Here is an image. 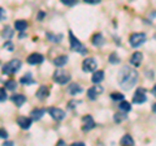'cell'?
I'll return each mask as SVG.
<instances>
[{
  "label": "cell",
  "mask_w": 156,
  "mask_h": 146,
  "mask_svg": "<svg viewBox=\"0 0 156 146\" xmlns=\"http://www.w3.org/2000/svg\"><path fill=\"white\" fill-rule=\"evenodd\" d=\"M138 81V72L130 67H122L119 72V84L121 89L130 90Z\"/></svg>",
  "instance_id": "1"
},
{
  "label": "cell",
  "mask_w": 156,
  "mask_h": 146,
  "mask_svg": "<svg viewBox=\"0 0 156 146\" xmlns=\"http://www.w3.org/2000/svg\"><path fill=\"white\" fill-rule=\"evenodd\" d=\"M70 78H72L70 73H69V72H66V71L57 69L55 73H53V81L57 82V84H60V85H65V84H68V82L70 81Z\"/></svg>",
  "instance_id": "2"
},
{
  "label": "cell",
  "mask_w": 156,
  "mask_h": 146,
  "mask_svg": "<svg viewBox=\"0 0 156 146\" xmlns=\"http://www.w3.org/2000/svg\"><path fill=\"white\" fill-rule=\"evenodd\" d=\"M20 68H21V61L17 59H13L11 61H8L5 65H3V73L4 75H13Z\"/></svg>",
  "instance_id": "3"
},
{
  "label": "cell",
  "mask_w": 156,
  "mask_h": 146,
  "mask_svg": "<svg viewBox=\"0 0 156 146\" xmlns=\"http://www.w3.org/2000/svg\"><path fill=\"white\" fill-rule=\"evenodd\" d=\"M69 39H70V50L74 52H80V53H86V47L74 37V34L69 31Z\"/></svg>",
  "instance_id": "4"
},
{
  "label": "cell",
  "mask_w": 156,
  "mask_h": 146,
  "mask_svg": "<svg viewBox=\"0 0 156 146\" xmlns=\"http://www.w3.org/2000/svg\"><path fill=\"white\" fill-rule=\"evenodd\" d=\"M146 42V34L144 33H134L129 38V43L131 47H139Z\"/></svg>",
  "instance_id": "5"
},
{
  "label": "cell",
  "mask_w": 156,
  "mask_h": 146,
  "mask_svg": "<svg viewBox=\"0 0 156 146\" xmlns=\"http://www.w3.org/2000/svg\"><path fill=\"white\" fill-rule=\"evenodd\" d=\"M81 128H82L83 132H89V130L94 129L95 128V121H94V119H92L90 115L83 116V118H82V125H81Z\"/></svg>",
  "instance_id": "6"
},
{
  "label": "cell",
  "mask_w": 156,
  "mask_h": 146,
  "mask_svg": "<svg viewBox=\"0 0 156 146\" xmlns=\"http://www.w3.org/2000/svg\"><path fill=\"white\" fill-rule=\"evenodd\" d=\"M147 99V95H146V90L143 87H139V89H136V91L134 93V97H133V103L135 104H140L146 102Z\"/></svg>",
  "instance_id": "7"
},
{
  "label": "cell",
  "mask_w": 156,
  "mask_h": 146,
  "mask_svg": "<svg viewBox=\"0 0 156 146\" xmlns=\"http://www.w3.org/2000/svg\"><path fill=\"white\" fill-rule=\"evenodd\" d=\"M101 93H103V87H101L99 84H95V86L90 87L89 91H87V98L91 99V100H94V99H96Z\"/></svg>",
  "instance_id": "8"
},
{
  "label": "cell",
  "mask_w": 156,
  "mask_h": 146,
  "mask_svg": "<svg viewBox=\"0 0 156 146\" xmlns=\"http://www.w3.org/2000/svg\"><path fill=\"white\" fill-rule=\"evenodd\" d=\"M48 112H50L51 118L55 119L56 121H61L65 118V112L61 108H57V107H50V108H48Z\"/></svg>",
  "instance_id": "9"
},
{
  "label": "cell",
  "mask_w": 156,
  "mask_h": 146,
  "mask_svg": "<svg viewBox=\"0 0 156 146\" xmlns=\"http://www.w3.org/2000/svg\"><path fill=\"white\" fill-rule=\"evenodd\" d=\"M82 69L83 72H92L96 69V60L94 57H87L82 63Z\"/></svg>",
  "instance_id": "10"
},
{
  "label": "cell",
  "mask_w": 156,
  "mask_h": 146,
  "mask_svg": "<svg viewBox=\"0 0 156 146\" xmlns=\"http://www.w3.org/2000/svg\"><path fill=\"white\" fill-rule=\"evenodd\" d=\"M43 60H44V57H43V55H41V53H31V55L27 56L26 61L29 63L30 65H37V64H41V63H43Z\"/></svg>",
  "instance_id": "11"
},
{
  "label": "cell",
  "mask_w": 156,
  "mask_h": 146,
  "mask_svg": "<svg viewBox=\"0 0 156 146\" xmlns=\"http://www.w3.org/2000/svg\"><path fill=\"white\" fill-rule=\"evenodd\" d=\"M31 121H33V119H30V118H26V116H20V118L17 119V124L21 126L22 129H29V128H30V125H31Z\"/></svg>",
  "instance_id": "12"
},
{
  "label": "cell",
  "mask_w": 156,
  "mask_h": 146,
  "mask_svg": "<svg viewBox=\"0 0 156 146\" xmlns=\"http://www.w3.org/2000/svg\"><path fill=\"white\" fill-rule=\"evenodd\" d=\"M142 59H143V55H142V52H134L133 55H131L130 57V64L131 65H134V67H139L140 65V63H142Z\"/></svg>",
  "instance_id": "13"
},
{
  "label": "cell",
  "mask_w": 156,
  "mask_h": 146,
  "mask_svg": "<svg viewBox=\"0 0 156 146\" xmlns=\"http://www.w3.org/2000/svg\"><path fill=\"white\" fill-rule=\"evenodd\" d=\"M91 43H92V45H94L95 47L103 46V45H104V38H103V35H101L100 33L94 34V35H92V38H91Z\"/></svg>",
  "instance_id": "14"
},
{
  "label": "cell",
  "mask_w": 156,
  "mask_h": 146,
  "mask_svg": "<svg viewBox=\"0 0 156 146\" xmlns=\"http://www.w3.org/2000/svg\"><path fill=\"white\" fill-rule=\"evenodd\" d=\"M12 102L14 104H16L17 107H21L23 103L26 102V97L25 95H22V94H14V95H12Z\"/></svg>",
  "instance_id": "15"
},
{
  "label": "cell",
  "mask_w": 156,
  "mask_h": 146,
  "mask_svg": "<svg viewBox=\"0 0 156 146\" xmlns=\"http://www.w3.org/2000/svg\"><path fill=\"white\" fill-rule=\"evenodd\" d=\"M68 93H69L70 95H77V94H80V93H82V86L73 82V84H70L69 86H68Z\"/></svg>",
  "instance_id": "16"
},
{
  "label": "cell",
  "mask_w": 156,
  "mask_h": 146,
  "mask_svg": "<svg viewBox=\"0 0 156 146\" xmlns=\"http://www.w3.org/2000/svg\"><path fill=\"white\" fill-rule=\"evenodd\" d=\"M48 87L47 86H41L38 89V91H37V98L38 99H41V100H43V99H46L48 95H50V93H48Z\"/></svg>",
  "instance_id": "17"
},
{
  "label": "cell",
  "mask_w": 156,
  "mask_h": 146,
  "mask_svg": "<svg viewBox=\"0 0 156 146\" xmlns=\"http://www.w3.org/2000/svg\"><path fill=\"white\" fill-rule=\"evenodd\" d=\"M13 34L14 31L12 30V27L11 26H5V27H3V31H2V38L4 41H9L11 38L13 37Z\"/></svg>",
  "instance_id": "18"
},
{
  "label": "cell",
  "mask_w": 156,
  "mask_h": 146,
  "mask_svg": "<svg viewBox=\"0 0 156 146\" xmlns=\"http://www.w3.org/2000/svg\"><path fill=\"white\" fill-rule=\"evenodd\" d=\"M46 114V108H34L31 111V119L33 120H39L43 118V115Z\"/></svg>",
  "instance_id": "19"
},
{
  "label": "cell",
  "mask_w": 156,
  "mask_h": 146,
  "mask_svg": "<svg viewBox=\"0 0 156 146\" xmlns=\"http://www.w3.org/2000/svg\"><path fill=\"white\" fill-rule=\"evenodd\" d=\"M104 78V72L103 71H95L92 73V77H91V81L94 82V84H99L101 82Z\"/></svg>",
  "instance_id": "20"
},
{
  "label": "cell",
  "mask_w": 156,
  "mask_h": 146,
  "mask_svg": "<svg viewBox=\"0 0 156 146\" xmlns=\"http://www.w3.org/2000/svg\"><path fill=\"white\" fill-rule=\"evenodd\" d=\"M68 63V56L66 55H61V56H57L55 60H53V64L56 67H64Z\"/></svg>",
  "instance_id": "21"
},
{
  "label": "cell",
  "mask_w": 156,
  "mask_h": 146,
  "mask_svg": "<svg viewBox=\"0 0 156 146\" xmlns=\"http://www.w3.org/2000/svg\"><path fill=\"white\" fill-rule=\"evenodd\" d=\"M14 27H16L17 31H23V30H26V27H27V22L23 20H17L14 22Z\"/></svg>",
  "instance_id": "22"
},
{
  "label": "cell",
  "mask_w": 156,
  "mask_h": 146,
  "mask_svg": "<svg viewBox=\"0 0 156 146\" xmlns=\"http://www.w3.org/2000/svg\"><path fill=\"white\" fill-rule=\"evenodd\" d=\"M20 82H21V84H23V85H31V84H34L35 81L33 80V77H31L30 73H27V75H25L23 77H21V78H20Z\"/></svg>",
  "instance_id": "23"
},
{
  "label": "cell",
  "mask_w": 156,
  "mask_h": 146,
  "mask_svg": "<svg viewBox=\"0 0 156 146\" xmlns=\"http://www.w3.org/2000/svg\"><path fill=\"white\" fill-rule=\"evenodd\" d=\"M120 144L121 145H134V140L131 138V136L130 134H124L122 136V138H121V141H120Z\"/></svg>",
  "instance_id": "24"
},
{
  "label": "cell",
  "mask_w": 156,
  "mask_h": 146,
  "mask_svg": "<svg viewBox=\"0 0 156 146\" xmlns=\"http://www.w3.org/2000/svg\"><path fill=\"white\" fill-rule=\"evenodd\" d=\"M119 108H120V111H125V112H129V111L131 110V104L129 103V102L121 100L120 103H119Z\"/></svg>",
  "instance_id": "25"
},
{
  "label": "cell",
  "mask_w": 156,
  "mask_h": 146,
  "mask_svg": "<svg viewBox=\"0 0 156 146\" xmlns=\"http://www.w3.org/2000/svg\"><path fill=\"white\" fill-rule=\"evenodd\" d=\"M46 37H47V39H50L51 42H55V43H58V42L61 41V38H62L61 34H58V35H55V34H51V33H47Z\"/></svg>",
  "instance_id": "26"
},
{
  "label": "cell",
  "mask_w": 156,
  "mask_h": 146,
  "mask_svg": "<svg viewBox=\"0 0 156 146\" xmlns=\"http://www.w3.org/2000/svg\"><path fill=\"white\" fill-rule=\"evenodd\" d=\"M125 119H126V112L125 111H122V112H117L113 116V120L116 121V123H121V121H124Z\"/></svg>",
  "instance_id": "27"
},
{
  "label": "cell",
  "mask_w": 156,
  "mask_h": 146,
  "mask_svg": "<svg viewBox=\"0 0 156 146\" xmlns=\"http://www.w3.org/2000/svg\"><path fill=\"white\" fill-rule=\"evenodd\" d=\"M16 87H17V82L16 81L9 80V81L5 82V89L7 90H16Z\"/></svg>",
  "instance_id": "28"
},
{
  "label": "cell",
  "mask_w": 156,
  "mask_h": 146,
  "mask_svg": "<svg viewBox=\"0 0 156 146\" xmlns=\"http://www.w3.org/2000/svg\"><path fill=\"white\" fill-rule=\"evenodd\" d=\"M108 61L112 63V64H117V63L120 61V57L117 56V53H116V52H113V53H111V55H109Z\"/></svg>",
  "instance_id": "29"
},
{
  "label": "cell",
  "mask_w": 156,
  "mask_h": 146,
  "mask_svg": "<svg viewBox=\"0 0 156 146\" xmlns=\"http://www.w3.org/2000/svg\"><path fill=\"white\" fill-rule=\"evenodd\" d=\"M111 98L113 99V100H122L124 99V95L122 94H120V93H113V94H111Z\"/></svg>",
  "instance_id": "30"
},
{
  "label": "cell",
  "mask_w": 156,
  "mask_h": 146,
  "mask_svg": "<svg viewBox=\"0 0 156 146\" xmlns=\"http://www.w3.org/2000/svg\"><path fill=\"white\" fill-rule=\"evenodd\" d=\"M0 95H2V97H0V102L4 103V102L7 100V93H5V89H4V87L0 90Z\"/></svg>",
  "instance_id": "31"
},
{
  "label": "cell",
  "mask_w": 156,
  "mask_h": 146,
  "mask_svg": "<svg viewBox=\"0 0 156 146\" xmlns=\"http://www.w3.org/2000/svg\"><path fill=\"white\" fill-rule=\"evenodd\" d=\"M3 48H5V50H8V51H13V45H12V42H11V41H5Z\"/></svg>",
  "instance_id": "32"
},
{
  "label": "cell",
  "mask_w": 156,
  "mask_h": 146,
  "mask_svg": "<svg viewBox=\"0 0 156 146\" xmlns=\"http://www.w3.org/2000/svg\"><path fill=\"white\" fill-rule=\"evenodd\" d=\"M61 3L65 4V5H68V7H72L77 3V0H61Z\"/></svg>",
  "instance_id": "33"
},
{
  "label": "cell",
  "mask_w": 156,
  "mask_h": 146,
  "mask_svg": "<svg viewBox=\"0 0 156 146\" xmlns=\"http://www.w3.org/2000/svg\"><path fill=\"white\" fill-rule=\"evenodd\" d=\"M81 102H77V100H70L69 102V104H68V107H69V108H73V107H76L77 104H80Z\"/></svg>",
  "instance_id": "34"
},
{
  "label": "cell",
  "mask_w": 156,
  "mask_h": 146,
  "mask_svg": "<svg viewBox=\"0 0 156 146\" xmlns=\"http://www.w3.org/2000/svg\"><path fill=\"white\" fill-rule=\"evenodd\" d=\"M83 2L87 4H98V3H100V0H83Z\"/></svg>",
  "instance_id": "35"
},
{
  "label": "cell",
  "mask_w": 156,
  "mask_h": 146,
  "mask_svg": "<svg viewBox=\"0 0 156 146\" xmlns=\"http://www.w3.org/2000/svg\"><path fill=\"white\" fill-rule=\"evenodd\" d=\"M0 133H2V134H0V137H2V138H7V137H8V134H7V132H5L4 129L0 130Z\"/></svg>",
  "instance_id": "36"
},
{
  "label": "cell",
  "mask_w": 156,
  "mask_h": 146,
  "mask_svg": "<svg viewBox=\"0 0 156 146\" xmlns=\"http://www.w3.org/2000/svg\"><path fill=\"white\" fill-rule=\"evenodd\" d=\"M0 12H2V21L5 20V12H4L3 8H0Z\"/></svg>",
  "instance_id": "37"
},
{
  "label": "cell",
  "mask_w": 156,
  "mask_h": 146,
  "mask_svg": "<svg viewBox=\"0 0 156 146\" xmlns=\"http://www.w3.org/2000/svg\"><path fill=\"white\" fill-rule=\"evenodd\" d=\"M72 146H85V144L83 142H73Z\"/></svg>",
  "instance_id": "38"
},
{
  "label": "cell",
  "mask_w": 156,
  "mask_h": 146,
  "mask_svg": "<svg viewBox=\"0 0 156 146\" xmlns=\"http://www.w3.org/2000/svg\"><path fill=\"white\" fill-rule=\"evenodd\" d=\"M3 145H4V146H5V145H7V146H12L13 142H12V141H5V142H4Z\"/></svg>",
  "instance_id": "39"
},
{
  "label": "cell",
  "mask_w": 156,
  "mask_h": 146,
  "mask_svg": "<svg viewBox=\"0 0 156 146\" xmlns=\"http://www.w3.org/2000/svg\"><path fill=\"white\" fill-rule=\"evenodd\" d=\"M151 91H152V94H154V95L156 97V85H155V86L152 87V90H151Z\"/></svg>",
  "instance_id": "40"
},
{
  "label": "cell",
  "mask_w": 156,
  "mask_h": 146,
  "mask_svg": "<svg viewBox=\"0 0 156 146\" xmlns=\"http://www.w3.org/2000/svg\"><path fill=\"white\" fill-rule=\"evenodd\" d=\"M43 16H44V13H39V21L42 20V17H43Z\"/></svg>",
  "instance_id": "41"
},
{
  "label": "cell",
  "mask_w": 156,
  "mask_h": 146,
  "mask_svg": "<svg viewBox=\"0 0 156 146\" xmlns=\"http://www.w3.org/2000/svg\"><path fill=\"white\" fill-rule=\"evenodd\" d=\"M58 145H60V146H62V145H64V141H62V140H60V141H58V142H57Z\"/></svg>",
  "instance_id": "42"
},
{
  "label": "cell",
  "mask_w": 156,
  "mask_h": 146,
  "mask_svg": "<svg viewBox=\"0 0 156 146\" xmlns=\"http://www.w3.org/2000/svg\"><path fill=\"white\" fill-rule=\"evenodd\" d=\"M152 111H154V112H156V103H155L154 107H152Z\"/></svg>",
  "instance_id": "43"
}]
</instances>
